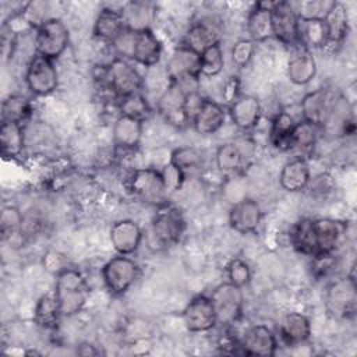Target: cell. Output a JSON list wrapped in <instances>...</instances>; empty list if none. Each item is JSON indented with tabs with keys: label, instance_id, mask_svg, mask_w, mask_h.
Here are the masks:
<instances>
[{
	"label": "cell",
	"instance_id": "6da1fadb",
	"mask_svg": "<svg viewBox=\"0 0 357 357\" xmlns=\"http://www.w3.org/2000/svg\"><path fill=\"white\" fill-rule=\"evenodd\" d=\"M112 46L117 57L134 60L146 68L156 66L162 57V43L151 28L141 31L124 28Z\"/></svg>",
	"mask_w": 357,
	"mask_h": 357
},
{
	"label": "cell",
	"instance_id": "7a4b0ae2",
	"mask_svg": "<svg viewBox=\"0 0 357 357\" xmlns=\"http://www.w3.org/2000/svg\"><path fill=\"white\" fill-rule=\"evenodd\" d=\"M185 230L183 213L169 204L158 208L148 231L145 234L146 244L152 251H166L176 245Z\"/></svg>",
	"mask_w": 357,
	"mask_h": 357
},
{
	"label": "cell",
	"instance_id": "3957f363",
	"mask_svg": "<svg viewBox=\"0 0 357 357\" xmlns=\"http://www.w3.org/2000/svg\"><path fill=\"white\" fill-rule=\"evenodd\" d=\"M54 296L63 317L78 314L88 301L89 286L85 276L75 268H66L56 275Z\"/></svg>",
	"mask_w": 357,
	"mask_h": 357
},
{
	"label": "cell",
	"instance_id": "277c9868",
	"mask_svg": "<svg viewBox=\"0 0 357 357\" xmlns=\"http://www.w3.org/2000/svg\"><path fill=\"white\" fill-rule=\"evenodd\" d=\"M128 190L139 202L160 208L169 204V192L160 170L156 167L135 169L128 177Z\"/></svg>",
	"mask_w": 357,
	"mask_h": 357
},
{
	"label": "cell",
	"instance_id": "5b68a950",
	"mask_svg": "<svg viewBox=\"0 0 357 357\" xmlns=\"http://www.w3.org/2000/svg\"><path fill=\"white\" fill-rule=\"evenodd\" d=\"M100 70V84L110 89L119 99L141 92L144 78L128 60L114 57L106 67H102Z\"/></svg>",
	"mask_w": 357,
	"mask_h": 357
},
{
	"label": "cell",
	"instance_id": "8992f818",
	"mask_svg": "<svg viewBox=\"0 0 357 357\" xmlns=\"http://www.w3.org/2000/svg\"><path fill=\"white\" fill-rule=\"evenodd\" d=\"M166 73L169 81L177 82L188 93L198 91L199 81V54L180 45L173 50L167 60Z\"/></svg>",
	"mask_w": 357,
	"mask_h": 357
},
{
	"label": "cell",
	"instance_id": "52a82bcc",
	"mask_svg": "<svg viewBox=\"0 0 357 357\" xmlns=\"http://www.w3.org/2000/svg\"><path fill=\"white\" fill-rule=\"evenodd\" d=\"M139 275L137 262L128 255H117L110 258L102 266V279L112 296H123L135 283Z\"/></svg>",
	"mask_w": 357,
	"mask_h": 357
},
{
	"label": "cell",
	"instance_id": "ba28073f",
	"mask_svg": "<svg viewBox=\"0 0 357 357\" xmlns=\"http://www.w3.org/2000/svg\"><path fill=\"white\" fill-rule=\"evenodd\" d=\"M70 40V32L67 25L56 17L46 20L39 28H36L35 35V53L46 59L56 60L67 49Z\"/></svg>",
	"mask_w": 357,
	"mask_h": 357
},
{
	"label": "cell",
	"instance_id": "9c48e42d",
	"mask_svg": "<svg viewBox=\"0 0 357 357\" xmlns=\"http://www.w3.org/2000/svg\"><path fill=\"white\" fill-rule=\"evenodd\" d=\"M357 291L354 276L346 275L333 280L325 291V305L335 318L349 319L356 314Z\"/></svg>",
	"mask_w": 357,
	"mask_h": 357
},
{
	"label": "cell",
	"instance_id": "30bf717a",
	"mask_svg": "<svg viewBox=\"0 0 357 357\" xmlns=\"http://www.w3.org/2000/svg\"><path fill=\"white\" fill-rule=\"evenodd\" d=\"M209 298L213 304L218 324L230 326L241 318L244 307V294L241 287L230 282H223L213 289Z\"/></svg>",
	"mask_w": 357,
	"mask_h": 357
},
{
	"label": "cell",
	"instance_id": "8fae6325",
	"mask_svg": "<svg viewBox=\"0 0 357 357\" xmlns=\"http://www.w3.org/2000/svg\"><path fill=\"white\" fill-rule=\"evenodd\" d=\"M25 82L36 96H46L54 92L59 85V73L53 60L35 53L28 63Z\"/></svg>",
	"mask_w": 357,
	"mask_h": 357
},
{
	"label": "cell",
	"instance_id": "7c38bea8",
	"mask_svg": "<svg viewBox=\"0 0 357 357\" xmlns=\"http://www.w3.org/2000/svg\"><path fill=\"white\" fill-rule=\"evenodd\" d=\"M183 321L187 331L192 333H202L213 329L218 325V319L211 298L205 294L192 297L183 311Z\"/></svg>",
	"mask_w": 357,
	"mask_h": 357
},
{
	"label": "cell",
	"instance_id": "4fadbf2b",
	"mask_svg": "<svg viewBox=\"0 0 357 357\" xmlns=\"http://www.w3.org/2000/svg\"><path fill=\"white\" fill-rule=\"evenodd\" d=\"M273 38L293 47L298 45V15L290 1H275L272 4Z\"/></svg>",
	"mask_w": 357,
	"mask_h": 357
},
{
	"label": "cell",
	"instance_id": "5bb4252c",
	"mask_svg": "<svg viewBox=\"0 0 357 357\" xmlns=\"http://www.w3.org/2000/svg\"><path fill=\"white\" fill-rule=\"evenodd\" d=\"M187 92L177 82L169 81L167 88L158 98L156 109L165 120L174 127H185L188 121L184 114V100Z\"/></svg>",
	"mask_w": 357,
	"mask_h": 357
},
{
	"label": "cell",
	"instance_id": "9a60e30c",
	"mask_svg": "<svg viewBox=\"0 0 357 357\" xmlns=\"http://www.w3.org/2000/svg\"><path fill=\"white\" fill-rule=\"evenodd\" d=\"M241 353L247 356H275L278 337L271 328L264 324L250 326L240 342Z\"/></svg>",
	"mask_w": 357,
	"mask_h": 357
},
{
	"label": "cell",
	"instance_id": "2e32d148",
	"mask_svg": "<svg viewBox=\"0 0 357 357\" xmlns=\"http://www.w3.org/2000/svg\"><path fill=\"white\" fill-rule=\"evenodd\" d=\"M332 96L328 89L319 88L304 95L301 99V116L304 121L324 128L332 112Z\"/></svg>",
	"mask_w": 357,
	"mask_h": 357
},
{
	"label": "cell",
	"instance_id": "e0dca14e",
	"mask_svg": "<svg viewBox=\"0 0 357 357\" xmlns=\"http://www.w3.org/2000/svg\"><path fill=\"white\" fill-rule=\"evenodd\" d=\"M262 220V211L252 198H243L234 202L229 212L230 227L240 234H251L257 231Z\"/></svg>",
	"mask_w": 357,
	"mask_h": 357
},
{
	"label": "cell",
	"instance_id": "ac0fdd59",
	"mask_svg": "<svg viewBox=\"0 0 357 357\" xmlns=\"http://www.w3.org/2000/svg\"><path fill=\"white\" fill-rule=\"evenodd\" d=\"M110 243L120 255L134 254L142 243V229L131 219H121L110 227Z\"/></svg>",
	"mask_w": 357,
	"mask_h": 357
},
{
	"label": "cell",
	"instance_id": "d6986e66",
	"mask_svg": "<svg viewBox=\"0 0 357 357\" xmlns=\"http://www.w3.org/2000/svg\"><path fill=\"white\" fill-rule=\"evenodd\" d=\"M317 75V61L312 50L296 45L291 47V54L287 64V77L294 85H307Z\"/></svg>",
	"mask_w": 357,
	"mask_h": 357
},
{
	"label": "cell",
	"instance_id": "ffe728a7",
	"mask_svg": "<svg viewBox=\"0 0 357 357\" xmlns=\"http://www.w3.org/2000/svg\"><path fill=\"white\" fill-rule=\"evenodd\" d=\"M227 113L237 128L241 131H250L258 124L262 107L255 96L240 95L229 105Z\"/></svg>",
	"mask_w": 357,
	"mask_h": 357
},
{
	"label": "cell",
	"instance_id": "44dd1931",
	"mask_svg": "<svg viewBox=\"0 0 357 357\" xmlns=\"http://www.w3.org/2000/svg\"><path fill=\"white\" fill-rule=\"evenodd\" d=\"M311 180V169L308 160L297 156L283 165L279 174V184L287 192H300L307 190Z\"/></svg>",
	"mask_w": 357,
	"mask_h": 357
},
{
	"label": "cell",
	"instance_id": "7402d4cb",
	"mask_svg": "<svg viewBox=\"0 0 357 357\" xmlns=\"http://www.w3.org/2000/svg\"><path fill=\"white\" fill-rule=\"evenodd\" d=\"M314 231L317 241V257L333 255L342 240V223L331 218H317L314 219Z\"/></svg>",
	"mask_w": 357,
	"mask_h": 357
},
{
	"label": "cell",
	"instance_id": "603a6c76",
	"mask_svg": "<svg viewBox=\"0 0 357 357\" xmlns=\"http://www.w3.org/2000/svg\"><path fill=\"white\" fill-rule=\"evenodd\" d=\"M279 336L286 346H300L311 336V322L301 312L286 314L279 324Z\"/></svg>",
	"mask_w": 357,
	"mask_h": 357
},
{
	"label": "cell",
	"instance_id": "cb8c5ba5",
	"mask_svg": "<svg viewBox=\"0 0 357 357\" xmlns=\"http://www.w3.org/2000/svg\"><path fill=\"white\" fill-rule=\"evenodd\" d=\"M225 120H226L225 107L216 100L205 98L191 126L201 135H212L223 127Z\"/></svg>",
	"mask_w": 357,
	"mask_h": 357
},
{
	"label": "cell",
	"instance_id": "d4e9b609",
	"mask_svg": "<svg viewBox=\"0 0 357 357\" xmlns=\"http://www.w3.org/2000/svg\"><path fill=\"white\" fill-rule=\"evenodd\" d=\"M220 43V31L219 28L206 21L194 22L190 29L185 32L183 39V46L191 49L192 52L201 54L208 47Z\"/></svg>",
	"mask_w": 357,
	"mask_h": 357
},
{
	"label": "cell",
	"instance_id": "484cf974",
	"mask_svg": "<svg viewBox=\"0 0 357 357\" xmlns=\"http://www.w3.org/2000/svg\"><path fill=\"white\" fill-rule=\"evenodd\" d=\"M272 4L273 3H257L250 11L247 18V31L250 39L255 42H265L273 38L272 24Z\"/></svg>",
	"mask_w": 357,
	"mask_h": 357
},
{
	"label": "cell",
	"instance_id": "4316f807",
	"mask_svg": "<svg viewBox=\"0 0 357 357\" xmlns=\"http://www.w3.org/2000/svg\"><path fill=\"white\" fill-rule=\"evenodd\" d=\"M144 123L120 114L113 124V141L120 149H135L138 148L142 138Z\"/></svg>",
	"mask_w": 357,
	"mask_h": 357
},
{
	"label": "cell",
	"instance_id": "83f0119b",
	"mask_svg": "<svg viewBox=\"0 0 357 357\" xmlns=\"http://www.w3.org/2000/svg\"><path fill=\"white\" fill-rule=\"evenodd\" d=\"M324 24L328 35V45H340L350 29L347 8L343 3L336 1L332 4L324 18Z\"/></svg>",
	"mask_w": 357,
	"mask_h": 357
},
{
	"label": "cell",
	"instance_id": "f1b7e54d",
	"mask_svg": "<svg viewBox=\"0 0 357 357\" xmlns=\"http://www.w3.org/2000/svg\"><path fill=\"white\" fill-rule=\"evenodd\" d=\"M124 28L126 24L120 10L102 8L93 24V35L103 42L113 43Z\"/></svg>",
	"mask_w": 357,
	"mask_h": 357
},
{
	"label": "cell",
	"instance_id": "f546056e",
	"mask_svg": "<svg viewBox=\"0 0 357 357\" xmlns=\"http://www.w3.org/2000/svg\"><path fill=\"white\" fill-rule=\"evenodd\" d=\"M290 243L296 251L308 257H317V241L314 231V219L304 218L298 220L290 231Z\"/></svg>",
	"mask_w": 357,
	"mask_h": 357
},
{
	"label": "cell",
	"instance_id": "4dcf8cb0",
	"mask_svg": "<svg viewBox=\"0 0 357 357\" xmlns=\"http://www.w3.org/2000/svg\"><path fill=\"white\" fill-rule=\"evenodd\" d=\"M1 153L7 158H18L24 152L25 135L22 124L1 121L0 126Z\"/></svg>",
	"mask_w": 357,
	"mask_h": 357
},
{
	"label": "cell",
	"instance_id": "1f68e13d",
	"mask_svg": "<svg viewBox=\"0 0 357 357\" xmlns=\"http://www.w3.org/2000/svg\"><path fill=\"white\" fill-rule=\"evenodd\" d=\"M215 162L218 170L225 176H234L240 174L241 167L245 162V158L243 156L240 148L234 141L222 144L215 153Z\"/></svg>",
	"mask_w": 357,
	"mask_h": 357
},
{
	"label": "cell",
	"instance_id": "d6a6232c",
	"mask_svg": "<svg viewBox=\"0 0 357 357\" xmlns=\"http://www.w3.org/2000/svg\"><path fill=\"white\" fill-rule=\"evenodd\" d=\"M298 45L310 50L328 46V35L324 20L298 18Z\"/></svg>",
	"mask_w": 357,
	"mask_h": 357
},
{
	"label": "cell",
	"instance_id": "836d02e7",
	"mask_svg": "<svg viewBox=\"0 0 357 357\" xmlns=\"http://www.w3.org/2000/svg\"><path fill=\"white\" fill-rule=\"evenodd\" d=\"M296 119L289 112H279L271 124L269 131V139L272 145L280 151H289L290 149V138L293 134V130L296 127Z\"/></svg>",
	"mask_w": 357,
	"mask_h": 357
},
{
	"label": "cell",
	"instance_id": "e575fe53",
	"mask_svg": "<svg viewBox=\"0 0 357 357\" xmlns=\"http://www.w3.org/2000/svg\"><path fill=\"white\" fill-rule=\"evenodd\" d=\"M61 317L60 304L54 293L45 294L38 300L33 311V321L36 325L43 329H56Z\"/></svg>",
	"mask_w": 357,
	"mask_h": 357
},
{
	"label": "cell",
	"instance_id": "d590c367",
	"mask_svg": "<svg viewBox=\"0 0 357 357\" xmlns=\"http://www.w3.org/2000/svg\"><path fill=\"white\" fill-rule=\"evenodd\" d=\"M32 114L31 102L22 95H10L1 103V121L22 124Z\"/></svg>",
	"mask_w": 357,
	"mask_h": 357
},
{
	"label": "cell",
	"instance_id": "8d00e7d4",
	"mask_svg": "<svg viewBox=\"0 0 357 357\" xmlns=\"http://www.w3.org/2000/svg\"><path fill=\"white\" fill-rule=\"evenodd\" d=\"M321 130V127L314 126L308 121H297L290 138V149H297L303 152L311 149L317 144Z\"/></svg>",
	"mask_w": 357,
	"mask_h": 357
},
{
	"label": "cell",
	"instance_id": "74e56055",
	"mask_svg": "<svg viewBox=\"0 0 357 357\" xmlns=\"http://www.w3.org/2000/svg\"><path fill=\"white\" fill-rule=\"evenodd\" d=\"M126 28L141 31L149 28L151 11L145 3H128L121 10Z\"/></svg>",
	"mask_w": 357,
	"mask_h": 357
},
{
	"label": "cell",
	"instance_id": "f35d334b",
	"mask_svg": "<svg viewBox=\"0 0 357 357\" xmlns=\"http://www.w3.org/2000/svg\"><path fill=\"white\" fill-rule=\"evenodd\" d=\"M119 110H120V114L137 119L142 123L148 120L152 113L151 105L148 103V100L144 98L141 92L121 98L119 102Z\"/></svg>",
	"mask_w": 357,
	"mask_h": 357
},
{
	"label": "cell",
	"instance_id": "ab89813d",
	"mask_svg": "<svg viewBox=\"0 0 357 357\" xmlns=\"http://www.w3.org/2000/svg\"><path fill=\"white\" fill-rule=\"evenodd\" d=\"M225 67V57L220 43L208 47L199 54V74L202 77H216Z\"/></svg>",
	"mask_w": 357,
	"mask_h": 357
},
{
	"label": "cell",
	"instance_id": "60d3db41",
	"mask_svg": "<svg viewBox=\"0 0 357 357\" xmlns=\"http://www.w3.org/2000/svg\"><path fill=\"white\" fill-rule=\"evenodd\" d=\"M335 0H307L293 3L300 20H324Z\"/></svg>",
	"mask_w": 357,
	"mask_h": 357
},
{
	"label": "cell",
	"instance_id": "b9f144b4",
	"mask_svg": "<svg viewBox=\"0 0 357 357\" xmlns=\"http://www.w3.org/2000/svg\"><path fill=\"white\" fill-rule=\"evenodd\" d=\"M169 162L185 173L199 166L201 153L192 146H178L172 151Z\"/></svg>",
	"mask_w": 357,
	"mask_h": 357
},
{
	"label": "cell",
	"instance_id": "7bdbcfd3",
	"mask_svg": "<svg viewBox=\"0 0 357 357\" xmlns=\"http://www.w3.org/2000/svg\"><path fill=\"white\" fill-rule=\"evenodd\" d=\"M226 271H227V282L241 289L247 286L251 280V269L248 264L241 258H233L229 262Z\"/></svg>",
	"mask_w": 357,
	"mask_h": 357
},
{
	"label": "cell",
	"instance_id": "ee69618b",
	"mask_svg": "<svg viewBox=\"0 0 357 357\" xmlns=\"http://www.w3.org/2000/svg\"><path fill=\"white\" fill-rule=\"evenodd\" d=\"M22 225V215L15 206H4L1 211V219H0V227H1V236L6 240L7 237H11L15 234Z\"/></svg>",
	"mask_w": 357,
	"mask_h": 357
},
{
	"label": "cell",
	"instance_id": "f6af8a7d",
	"mask_svg": "<svg viewBox=\"0 0 357 357\" xmlns=\"http://www.w3.org/2000/svg\"><path fill=\"white\" fill-rule=\"evenodd\" d=\"M46 11H47V3L45 1H31V3H25L22 10H21V17H24V20L35 26L39 28L46 20H49L46 17Z\"/></svg>",
	"mask_w": 357,
	"mask_h": 357
},
{
	"label": "cell",
	"instance_id": "bcb514c9",
	"mask_svg": "<svg viewBox=\"0 0 357 357\" xmlns=\"http://www.w3.org/2000/svg\"><path fill=\"white\" fill-rule=\"evenodd\" d=\"M255 53V43L251 39H240L231 47V61L237 67H245Z\"/></svg>",
	"mask_w": 357,
	"mask_h": 357
},
{
	"label": "cell",
	"instance_id": "7dc6e473",
	"mask_svg": "<svg viewBox=\"0 0 357 357\" xmlns=\"http://www.w3.org/2000/svg\"><path fill=\"white\" fill-rule=\"evenodd\" d=\"M163 181H165V187L169 192V195H172L173 192H176L177 190L181 188L183 183H184V177L185 173L181 172L178 167H176L173 163L167 162L163 169L160 170Z\"/></svg>",
	"mask_w": 357,
	"mask_h": 357
},
{
	"label": "cell",
	"instance_id": "c3c4849f",
	"mask_svg": "<svg viewBox=\"0 0 357 357\" xmlns=\"http://www.w3.org/2000/svg\"><path fill=\"white\" fill-rule=\"evenodd\" d=\"M204 100H205V98L198 91H192V92H188L185 95L184 114H185V119H187L188 124H192V121H194L197 113L199 112Z\"/></svg>",
	"mask_w": 357,
	"mask_h": 357
},
{
	"label": "cell",
	"instance_id": "681fc988",
	"mask_svg": "<svg viewBox=\"0 0 357 357\" xmlns=\"http://www.w3.org/2000/svg\"><path fill=\"white\" fill-rule=\"evenodd\" d=\"M43 266H45L46 271L57 275L59 272H61L63 269L67 268L66 258H64V255H61V254H59L56 251H50L43 258Z\"/></svg>",
	"mask_w": 357,
	"mask_h": 357
},
{
	"label": "cell",
	"instance_id": "f907efd6",
	"mask_svg": "<svg viewBox=\"0 0 357 357\" xmlns=\"http://www.w3.org/2000/svg\"><path fill=\"white\" fill-rule=\"evenodd\" d=\"M225 100L230 105L234 99H237L240 96V81L237 77H230L226 84H225V88H223V92H222Z\"/></svg>",
	"mask_w": 357,
	"mask_h": 357
}]
</instances>
